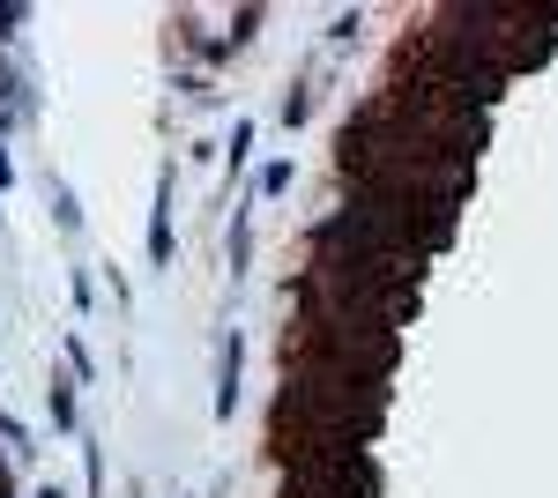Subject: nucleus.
I'll use <instances>...</instances> for the list:
<instances>
[{
  "mask_svg": "<svg viewBox=\"0 0 558 498\" xmlns=\"http://www.w3.org/2000/svg\"><path fill=\"white\" fill-rule=\"evenodd\" d=\"M239 410V342H223V387H216V416Z\"/></svg>",
  "mask_w": 558,
  "mask_h": 498,
  "instance_id": "f257e3e1",
  "label": "nucleus"
},
{
  "mask_svg": "<svg viewBox=\"0 0 558 498\" xmlns=\"http://www.w3.org/2000/svg\"><path fill=\"white\" fill-rule=\"evenodd\" d=\"M52 416H60V432L75 424V387H52Z\"/></svg>",
  "mask_w": 558,
  "mask_h": 498,
  "instance_id": "f03ea898",
  "label": "nucleus"
},
{
  "mask_svg": "<svg viewBox=\"0 0 558 498\" xmlns=\"http://www.w3.org/2000/svg\"><path fill=\"white\" fill-rule=\"evenodd\" d=\"M0 186H8V157H0Z\"/></svg>",
  "mask_w": 558,
  "mask_h": 498,
  "instance_id": "7ed1b4c3",
  "label": "nucleus"
}]
</instances>
